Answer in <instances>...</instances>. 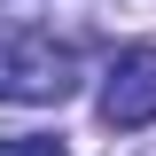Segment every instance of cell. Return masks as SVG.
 Listing matches in <instances>:
<instances>
[{"mask_svg":"<svg viewBox=\"0 0 156 156\" xmlns=\"http://www.w3.org/2000/svg\"><path fill=\"white\" fill-rule=\"evenodd\" d=\"M78 94V55L55 47L47 31L0 39V101H70Z\"/></svg>","mask_w":156,"mask_h":156,"instance_id":"6da1fadb","label":"cell"},{"mask_svg":"<svg viewBox=\"0 0 156 156\" xmlns=\"http://www.w3.org/2000/svg\"><path fill=\"white\" fill-rule=\"evenodd\" d=\"M101 125L109 133H140L156 125V47H125L101 78Z\"/></svg>","mask_w":156,"mask_h":156,"instance_id":"7a4b0ae2","label":"cell"},{"mask_svg":"<svg viewBox=\"0 0 156 156\" xmlns=\"http://www.w3.org/2000/svg\"><path fill=\"white\" fill-rule=\"evenodd\" d=\"M0 156H70L62 133H0Z\"/></svg>","mask_w":156,"mask_h":156,"instance_id":"3957f363","label":"cell"}]
</instances>
